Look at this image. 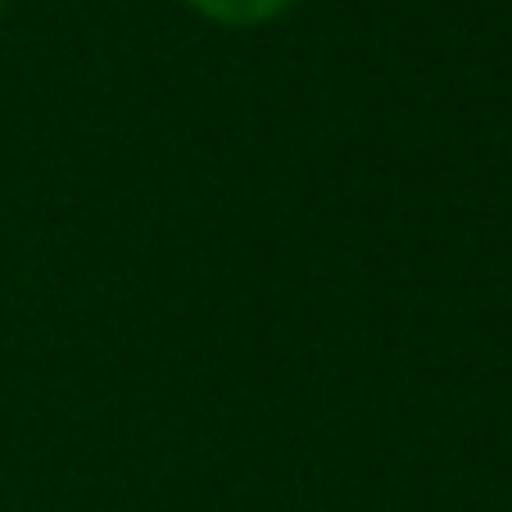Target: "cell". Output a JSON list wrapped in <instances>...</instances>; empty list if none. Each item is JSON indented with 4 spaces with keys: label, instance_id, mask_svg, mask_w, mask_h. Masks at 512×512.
Segmentation results:
<instances>
[{
    "label": "cell",
    "instance_id": "1",
    "mask_svg": "<svg viewBox=\"0 0 512 512\" xmlns=\"http://www.w3.org/2000/svg\"><path fill=\"white\" fill-rule=\"evenodd\" d=\"M191 10H200L213 23H232V28H250V23H268L281 10H290L295 0H186Z\"/></svg>",
    "mask_w": 512,
    "mask_h": 512
},
{
    "label": "cell",
    "instance_id": "2",
    "mask_svg": "<svg viewBox=\"0 0 512 512\" xmlns=\"http://www.w3.org/2000/svg\"><path fill=\"white\" fill-rule=\"evenodd\" d=\"M0 10H5V0H0Z\"/></svg>",
    "mask_w": 512,
    "mask_h": 512
}]
</instances>
